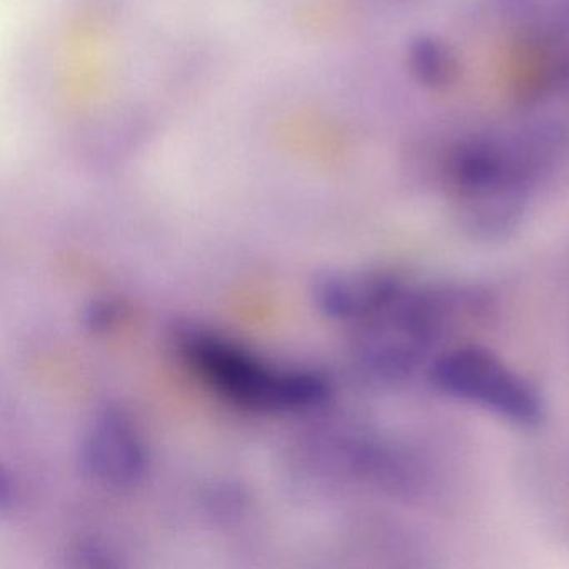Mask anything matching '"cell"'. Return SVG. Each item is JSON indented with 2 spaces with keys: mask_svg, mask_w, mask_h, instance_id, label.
Here are the masks:
<instances>
[{
  "mask_svg": "<svg viewBox=\"0 0 569 569\" xmlns=\"http://www.w3.org/2000/svg\"><path fill=\"white\" fill-rule=\"evenodd\" d=\"M452 204L462 229L485 241L511 234L531 194L528 152L498 136H475L452 152L448 168Z\"/></svg>",
  "mask_w": 569,
  "mask_h": 569,
  "instance_id": "cell-1",
  "label": "cell"
},
{
  "mask_svg": "<svg viewBox=\"0 0 569 569\" xmlns=\"http://www.w3.org/2000/svg\"><path fill=\"white\" fill-rule=\"evenodd\" d=\"M365 306L352 322L361 329L362 361L382 378H402L421 365L445 332L452 298L439 289L405 284L389 276L376 278Z\"/></svg>",
  "mask_w": 569,
  "mask_h": 569,
  "instance_id": "cell-2",
  "label": "cell"
},
{
  "mask_svg": "<svg viewBox=\"0 0 569 569\" xmlns=\"http://www.w3.org/2000/svg\"><path fill=\"white\" fill-rule=\"evenodd\" d=\"M182 356L216 391L254 409H292L315 405L328 395L318 376L279 371L262 365L238 346L206 332H186Z\"/></svg>",
  "mask_w": 569,
  "mask_h": 569,
  "instance_id": "cell-3",
  "label": "cell"
},
{
  "mask_svg": "<svg viewBox=\"0 0 569 569\" xmlns=\"http://www.w3.org/2000/svg\"><path fill=\"white\" fill-rule=\"evenodd\" d=\"M432 385L452 398L479 406L522 428L545 421L538 389L488 349L462 346L449 349L429 368Z\"/></svg>",
  "mask_w": 569,
  "mask_h": 569,
  "instance_id": "cell-4",
  "label": "cell"
},
{
  "mask_svg": "<svg viewBox=\"0 0 569 569\" xmlns=\"http://www.w3.org/2000/svg\"><path fill=\"white\" fill-rule=\"evenodd\" d=\"M121 419L99 422L86 445V461L99 478L111 482L132 481L142 471V451Z\"/></svg>",
  "mask_w": 569,
  "mask_h": 569,
  "instance_id": "cell-5",
  "label": "cell"
},
{
  "mask_svg": "<svg viewBox=\"0 0 569 569\" xmlns=\"http://www.w3.org/2000/svg\"><path fill=\"white\" fill-rule=\"evenodd\" d=\"M409 68L425 88H449L458 79V59L452 49L435 36H419L409 46Z\"/></svg>",
  "mask_w": 569,
  "mask_h": 569,
  "instance_id": "cell-6",
  "label": "cell"
}]
</instances>
